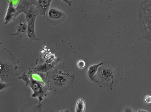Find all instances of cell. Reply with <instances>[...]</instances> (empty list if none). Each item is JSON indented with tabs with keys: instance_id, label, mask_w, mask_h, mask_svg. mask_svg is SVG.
<instances>
[{
	"instance_id": "obj_13",
	"label": "cell",
	"mask_w": 151,
	"mask_h": 112,
	"mask_svg": "<svg viewBox=\"0 0 151 112\" xmlns=\"http://www.w3.org/2000/svg\"><path fill=\"white\" fill-rule=\"evenodd\" d=\"M39 15V13L35 4L34 0L33 4L30 6L25 15V19L27 23L33 18H36Z\"/></svg>"
},
{
	"instance_id": "obj_20",
	"label": "cell",
	"mask_w": 151,
	"mask_h": 112,
	"mask_svg": "<svg viewBox=\"0 0 151 112\" xmlns=\"http://www.w3.org/2000/svg\"><path fill=\"white\" fill-rule=\"evenodd\" d=\"M56 112H70V110L68 109L64 110L58 111Z\"/></svg>"
},
{
	"instance_id": "obj_12",
	"label": "cell",
	"mask_w": 151,
	"mask_h": 112,
	"mask_svg": "<svg viewBox=\"0 0 151 112\" xmlns=\"http://www.w3.org/2000/svg\"><path fill=\"white\" fill-rule=\"evenodd\" d=\"M103 63V62H102L99 64L91 65L86 72V76L88 79L95 84V81L94 76L97 71L99 67Z\"/></svg>"
},
{
	"instance_id": "obj_4",
	"label": "cell",
	"mask_w": 151,
	"mask_h": 112,
	"mask_svg": "<svg viewBox=\"0 0 151 112\" xmlns=\"http://www.w3.org/2000/svg\"><path fill=\"white\" fill-rule=\"evenodd\" d=\"M51 90L54 94H62L74 82L76 76L68 70H58L56 67L46 73Z\"/></svg>"
},
{
	"instance_id": "obj_17",
	"label": "cell",
	"mask_w": 151,
	"mask_h": 112,
	"mask_svg": "<svg viewBox=\"0 0 151 112\" xmlns=\"http://www.w3.org/2000/svg\"><path fill=\"white\" fill-rule=\"evenodd\" d=\"M144 101L145 104L149 105L151 103V96L147 95L145 96L144 99Z\"/></svg>"
},
{
	"instance_id": "obj_18",
	"label": "cell",
	"mask_w": 151,
	"mask_h": 112,
	"mask_svg": "<svg viewBox=\"0 0 151 112\" xmlns=\"http://www.w3.org/2000/svg\"><path fill=\"white\" fill-rule=\"evenodd\" d=\"M77 65L79 68L81 69H83L86 66V63L83 60H80L78 61Z\"/></svg>"
},
{
	"instance_id": "obj_14",
	"label": "cell",
	"mask_w": 151,
	"mask_h": 112,
	"mask_svg": "<svg viewBox=\"0 0 151 112\" xmlns=\"http://www.w3.org/2000/svg\"><path fill=\"white\" fill-rule=\"evenodd\" d=\"M42 107L41 103L35 106L28 103L19 112H46L42 110Z\"/></svg>"
},
{
	"instance_id": "obj_10",
	"label": "cell",
	"mask_w": 151,
	"mask_h": 112,
	"mask_svg": "<svg viewBox=\"0 0 151 112\" xmlns=\"http://www.w3.org/2000/svg\"><path fill=\"white\" fill-rule=\"evenodd\" d=\"M36 18H35L27 23V35L31 41L38 40L36 36L35 30V22Z\"/></svg>"
},
{
	"instance_id": "obj_16",
	"label": "cell",
	"mask_w": 151,
	"mask_h": 112,
	"mask_svg": "<svg viewBox=\"0 0 151 112\" xmlns=\"http://www.w3.org/2000/svg\"><path fill=\"white\" fill-rule=\"evenodd\" d=\"M0 92L6 89L8 87L11 86L12 84L7 83L0 81Z\"/></svg>"
},
{
	"instance_id": "obj_5",
	"label": "cell",
	"mask_w": 151,
	"mask_h": 112,
	"mask_svg": "<svg viewBox=\"0 0 151 112\" xmlns=\"http://www.w3.org/2000/svg\"><path fill=\"white\" fill-rule=\"evenodd\" d=\"M137 23L142 38L151 41V0H143L139 4Z\"/></svg>"
},
{
	"instance_id": "obj_8",
	"label": "cell",
	"mask_w": 151,
	"mask_h": 112,
	"mask_svg": "<svg viewBox=\"0 0 151 112\" xmlns=\"http://www.w3.org/2000/svg\"><path fill=\"white\" fill-rule=\"evenodd\" d=\"M52 0H34V4L39 13V15L42 16L45 18L46 12L49 9Z\"/></svg>"
},
{
	"instance_id": "obj_11",
	"label": "cell",
	"mask_w": 151,
	"mask_h": 112,
	"mask_svg": "<svg viewBox=\"0 0 151 112\" xmlns=\"http://www.w3.org/2000/svg\"><path fill=\"white\" fill-rule=\"evenodd\" d=\"M8 6L6 13L5 15L4 24H7L14 19V14L15 11V7L12 1L8 0Z\"/></svg>"
},
{
	"instance_id": "obj_1",
	"label": "cell",
	"mask_w": 151,
	"mask_h": 112,
	"mask_svg": "<svg viewBox=\"0 0 151 112\" xmlns=\"http://www.w3.org/2000/svg\"><path fill=\"white\" fill-rule=\"evenodd\" d=\"M98 68L94 78L95 84L99 87L112 91L119 80V62L115 59H107Z\"/></svg>"
},
{
	"instance_id": "obj_9",
	"label": "cell",
	"mask_w": 151,
	"mask_h": 112,
	"mask_svg": "<svg viewBox=\"0 0 151 112\" xmlns=\"http://www.w3.org/2000/svg\"><path fill=\"white\" fill-rule=\"evenodd\" d=\"M22 19H20L18 25L16 27L15 30L16 31L15 33H10V35L14 36L18 40L22 39L23 37L27 36V23L26 22L22 23Z\"/></svg>"
},
{
	"instance_id": "obj_19",
	"label": "cell",
	"mask_w": 151,
	"mask_h": 112,
	"mask_svg": "<svg viewBox=\"0 0 151 112\" xmlns=\"http://www.w3.org/2000/svg\"><path fill=\"white\" fill-rule=\"evenodd\" d=\"M122 112H134V111L130 107H126L123 108Z\"/></svg>"
},
{
	"instance_id": "obj_7",
	"label": "cell",
	"mask_w": 151,
	"mask_h": 112,
	"mask_svg": "<svg viewBox=\"0 0 151 112\" xmlns=\"http://www.w3.org/2000/svg\"><path fill=\"white\" fill-rule=\"evenodd\" d=\"M34 0H19L15 7V11L14 19L21 13H24L25 15L30 6L33 4Z\"/></svg>"
},
{
	"instance_id": "obj_3",
	"label": "cell",
	"mask_w": 151,
	"mask_h": 112,
	"mask_svg": "<svg viewBox=\"0 0 151 112\" xmlns=\"http://www.w3.org/2000/svg\"><path fill=\"white\" fill-rule=\"evenodd\" d=\"M19 60L6 48L0 52V79L7 83L13 84L19 79L21 75L17 64Z\"/></svg>"
},
{
	"instance_id": "obj_2",
	"label": "cell",
	"mask_w": 151,
	"mask_h": 112,
	"mask_svg": "<svg viewBox=\"0 0 151 112\" xmlns=\"http://www.w3.org/2000/svg\"><path fill=\"white\" fill-rule=\"evenodd\" d=\"M18 79L23 80L26 85L30 88L32 91V97H37L39 103L51 90L46 73L39 72L33 68H29L28 71L23 72Z\"/></svg>"
},
{
	"instance_id": "obj_21",
	"label": "cell",
	"mask_w": 151,
	"mask_h": 112,
	"mask_svg": "<svg viewBox=\"0 0 151 112\" xmlns=\"http://www.w3.org/2000/svg\"><path fill=\"white\" fill-rule=\"evenodd\" d=\"M137 112H149L143 109H140L138 110Z\"/></svg>"
},
{
	"instance_id": "obj_6",
	"label": "cell",
	"mask_w": 151,
	"mask_h": 112,
	"mask_svg": "<svg viewBox=\"0 0 151 112\" xmlns=\"http://www.w3.org/2000/svg\"><path fill=\"white\" fill-rule=\"evenodd\" d=\"M66 18V14L64 12L53 7H50L45 14L47 22L54 25L62 23Z\"/></svg>"
},
{
	"instance_id": "obj_15",
	"label": "cell",
	"mask_w": 151,
	"mask_h": 112,
	"mask_svg": "<svg viewBox=\"0 0 151 112\" xmlns=\"http://www.w3.org/2000/svg\"><path fill=\"white\" fill-rule=\"evenodd\" d=\"M86 107V102L84 99H79L77 101L75 108V112H85Z\"/></svg>"
}]
</instances>
